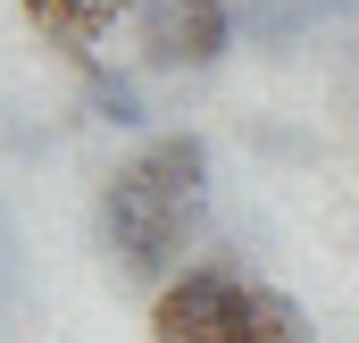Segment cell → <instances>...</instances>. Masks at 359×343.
I'll list each match as a JSON object with an SVG mask.
<instances>
[{
  "mask_svg": "<svg viewBox=\"0 0 359 343\" xmlns=\"http://www.w3.org/2000/svg\"><path fill=\"white\" fill-rule=\"evenodd\" d=\"M309 17H359V0H309Z\"/></svg>",
  "mask_w": 359,
  "mask_h": 343,
  "instance_id": "8992f818",
  "label": "cell"
},
{
  "mask_svg": "<svg viewBox=\"0 0 359 343\" xmlns=\"http://www.w3.org/2000/svg\"><path fill=\"white\" fill-rule=\"evenodd\" d=\"M192 226H201V209H184V201H168V193H151L134 168H117L109 184H100V243L117 252L126 276H142V285H168L176 268H192V259H184Z\"/></svg>",
  "mask_w": 359,
  "mask_h": 343,
  "instance_id": "6da1fadb",
  "label": "cell"
},
{
  "mask_svg": "<svg viewBox=\"0 0 359 343\" xmlns=\"http://www.w3.org/2000/svg\"><path fill=\"white\" fill-rule=\"evenodd\" d=\"M134 34L151 67H217L243 34V8L234 0H134Z\"/></svg>",
  "mask_w": 359,
  "mask_h": 343,
  "instance_id": "3957f363",
  "label": "cell"
},
{
  "mask_svg": "<svg viewBox=\"0 0 359 343\" xmlns=\"http://www.w3.org/2000/svg\"><path fill=\"white\" fill-rule=\"evenodd\" d=\"M84 101H92V117H109V126H126V134L151 117V109H142V84L117 76V67H100V59L84 67Z\"/></svg>",
  "mask_w": 359,
  "mask_h": 343,
  "instance_id": "5b68a950",
  "label": "cell"
},
{
  "mask_svg": "<svg viewBox=\"0 0 359 343\" xmlns=\"http://www.w3.org/2000/svg\"><path fill=\"white\" fill-rule=\"evenodd\" d=\"M243 293L251 276L226 268V259H192L159 285V310H151V343H243Z\"/></svg>",
  "mask_w": 359,
  "mask_h": 343,
  "instance_id": "7a4b0ae2",
  "label": "cell"
},
{
  "mask_svg": "<svg viewBox=\"0 0 359 343\" xmlns=\"http://www.w3.org/2000/svg\"><path fill=\"white\" fill-rule=\"evenodd\" d=\"M134 176H142L151 193L184 201V209H201V201H209V143H201L192 126H176V134H151V143L134 151Z\"/></svg>",
  "mask_w": 359,
  "mask_h": 343,
  "instance_id": "277c9868",
  "label": "cell"
}]
</instances>
